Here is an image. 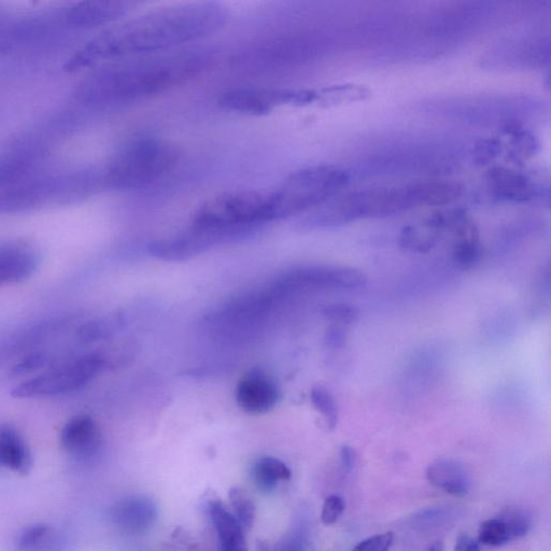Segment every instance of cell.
<instances>
[{"label": "cell", "instance_id": "cell-1", "mask_svg": "<svg viewBox=\"0 0 551 551\" xmlns=\"http://www.w3.org/2000/svg\"><path fill=\"white\" fill-rule=\"evenodd\" d=\"M229 21V11L214 2L181 3L149 10L108 28L66 61V72L130 56L190 46L218 33Z\"/></svg>", "mask_w": 551, "mask_h": 551}, {"label": "cell", "instance_id": "cell-2", "mask_svg": "<svg viewBox=\"0 0 551 551\" xmlns=\"http://www.w3.org/2000/svg\"><path fill=\"white\" fill-rule=\"evenodd\" d=\"M215 56L213 48L186 46L111 61L79 84L76 97L95 109L144 102L199 77L213 65Z\"/></svg>", "mask_w": 551, "mask_h": 551}, {"label": "cell", "instance_id": "cell-3", "mask_svg": "<svg viewBox=\"0 0 551 551\" xmlns=\"http://www.w3.org/2000/svg\"><path fill=\"white\" fill-rule=\"evenodd\" d=\"M461 183L422 180L402 186L375 187L334 196L302 222L305 230L337 228L363 219L387 218L420 206H444L463 195Z\"/></svg>", "mask_w": 551, "mask_h": 551}, {"label": "cell", "instance_id": "cell-4", "mask_svg": "<svg viewBox=\"0 0 551 551\" xmlns=\"http://www.w3.org/2000/svg\"><path fill=\"white\" fill-rule=\"evenodd\" d=\"M343 168L318 165L290 174L272 193H267L270 220H282L314 210L327 203L349 183Z\"/></svg>", "mask_w": 551, "mask_h": 551}, {"label": "cell", "instance_id": "cell-5", "mask_svg": "<svg viewBox=\"0 0 551 551\" xmlns=\"http://www.w3.org/2000/svg\"><path fill=\"white\" fill-rule=\"evenodd\" d=\"M178 162L175 148L157 137H139L125 144L110 161L104 176L116 190L147 188L171 173Z\"/></svg>", "mask_w": 551, "mask_h": 551}, {"label": "cell", "instance_id": "cell-6", "mask_svg": "<svg viewBox=\"0 0 551 551\" xmlns=\"http://www.w3.org/2000/svg\"><path fill=\"white\" fill-rule=\"evenodd\" d=\"M268 221L271 220L267 194L234 191L219 194L205 202L196 210L191 225L245 238Z\"/></svg>", "mask_w": 551, "mask_h": 551}, {"label": "cell", "instance_id": "cell-7", "mask_svg": "<svg viewBox=\"0 0 551 551\" xmlns=\"http://www.w3.org/2000/svg\"><path fill=\"white\" fill-rule=\"evenodd\" d=\"M92 185L88 174L61 176L37 168L0 190V213H21L52 201L69 200L86 193Z\"/></svg>", "mask_w": 551, "mask_h": 551}, {"label": "cell", "instance_id": "cell-8", "mask_svg": "<svg viewBox=\"0 0 551 551\" xmlns=\"http://www.w3.org/2000/svg\"><path fill=\"white\" fill-rule=\"evenodd\" d=\"M103 365L104 360L100 356L79 358L25 381L12 391V395L23 399L72 392L87 385L101 372Z\"/></svg>", "mask_w": 551, "mask_h": 551}, {"label": "cell", "instance_id": "cell-9", "mask_svg": "<svg viewBox=\"0 0 551 551\" xmlns=\"http://www.w3.org/2000/svg\"><path fill=\"white\" fill-rule=\"evenodd\" d=\"M367 284L363 272L345 266H307L292 271L276 282L277 293L296 289H324L336 291H355Z\"/></svg>", "mask_w": 551, "mask_h": 551}, {"label": "cell", "instance_id": "cell-10", "mask_svg": "<svg viewBox=\"0 0 551 551\" xmlns=\"http://www.w3.org/2000/svg\"><path fill=\"white\" fill-rule=\"evenodd\" d=\"M237 239L240 238L231 233L195 228L191 225L185 233L155 240L149 245L148 252L151 257L161 261L185 262L217 245L235 242Z\"/></svg>", "mask_w": 551, "mask_h": 551}, {"label": "cell", "instance_id": "cell-11", "mask_svg": "<svg viewBox=\"0 0 551 551\" xmlns=\"http://www.w3.org/2000/svg\"><path fill=\"white\" fill-rule=\"evenodd\" d=\"M317 97L312 92L242 89L224 93L219 104L225 110L243 115L263 116L280 105L308 104L316 101Z\"/></svg>", "mask_w": 551, "mask_h": 551}, {"label": "cell", "instance_id": "cell-12", "mask_svg": "<svg viewBox=\"0 0 551 551\" xmlns=\"http://www.w3.org/2000/svg\"><path fill=\"white\" fill-rule=\"evenodd\" d=\"M44 145L35 137H24L0 157V190L38 168Z\"/></svg>", "mask_w": 551, "mask_h": 551}, {"label": "cell", "instance_id": "cell-13", "mask_svg": "<svg viewBox=\"0 0 551 551\" xmlns=\"http://www.w3.org/2000/svg\"><path fill=\"white\" fill-rule=\"evenodd\" d=\"M236 401L248 414L262 415L271 412L279 401V390L262 372L246 375L236 388Z\"/></svg>", "mask_w": 551, "mask_h": 551}, {"label": "cell", "instance_id": "cell-14", "mask_svg": "<svg viewBox=\"0 0 551 551\" xmlns=\"http://www.w3.org/2000/svg\"><path fill=\"white\" fill-rule=\"evenodd\" d=\"M61 444L70 456L80 461H90L102 447V436L95 421L89 416L70 419L61 433Z\"/></svg>", "mask_w": 551, "mask_h": 551}, {"label": "cell", "instance_id": "cell-15", "mask_svg": "<svg viewBox=\"0 0 551 551\" xmlns=\"http://www.w3.org/2000/svg\"><path fill=\"white\" fill-rule=\"evenodd\" d=\"M130 3L116 0H94L75 4L65 12L68 25L79 28H90L115 22L121 19L131 8Z\"/></svg>", "mask_w": 551, "mask_h": 551}, {"label": "cell", "instance_id": "cell-16", "mask_svg": "<svg viewBox=\"0 0 551 551\" xmlns=\"http://www.w3.org/2000/svg\"><path fill=\"white\" fill-rule=\"evenodd\" d=\"M157 506L149 498L138 496L126 498L111 510L113 524L131 534L148 531L157 520Z\"/></svg>", "mask_w": 551, "mask_h": 551}, {"label": "cell", "instance_id": "cell-17", "mask_svg": "<svg viewBox=\"0 0 551 551\" xmlns=\"http://www.w3.org/2000/svg\"><path fill=\"white\" fill-rule=\"evenodd\" d=\"M428 482L450 496L463 498L470 492L471 477L463 463L454 459L432 462L426 473Z\"/></svg>", "mask_w": 551, "mask_h": 551}, {"label": "cell", "instance_id": "cell-18", "mask_svg": "<svg viewBox=\"0 0 551 551\" xmlns=\"http://www.w3.org/2000/svg\"><path fill=\"white\" fill-rule=\"evenodd\" d=\"M487 181L492 194L501 201L525 203L532 200L534 195L531 181L513 169L492 167Z\"/></svg>", "mask_w": 551, "mask_h": 551}, {"label": "cell", "instance_id": "cell-19", "mask_svg": "<svg viewBox=\"0 0 551 551\" xmlns=\"http://www.w3.org/2000/svg\"><path fill=\"white\" fill-rule=\"evenodd\" d=\"M37 265L36 253L22 244L0 246V286L30 277Z\"/></svg>", "mask_w": 551, "mask_h": 551}, {"label": "cell", "instance_id": "cell-20", "mask_svg": "<svg viewBox=\"0 0 551 551\" xmlns=\"http://www.w3.org/2000/svg\"><path fill=\"white\" fill-rule=\"evenodd\" d=\"M207 511L216 529L221 551H248L244 528L219 501H210Z\"/></svg>", "mask_w": 551, "mask_h": 551}, {"label": "cell", "instance_id": "cell-21", "mask_svg": "<svg viewBox=\"0 0 551 551\" xmlns=\"http://www.w3.org/2000/svg\"><path fill=\"white\" fill-rule=\"evenodd\" d=\"M0 465L25 475L32 468V458L21 435L9 427L0 428Z\"/></svg>", "mask_w": 551, "mask_h": 551}, {"label": "cell", "instance_id": "cell-22", "mask_svg": "<svg viewBox=\"0 0 551 551\" xmlns=\"http://www.w3.org/2000/svg\"><path fill=\"white\" fill-rule=\"evenodd\" d=\"M66 540L60 531L47 525L26 528L17 541V551H61Z\"/></svg>", "mask_w": 551, "mask_h": 551}, {"label": "cell", "instance_id": "cell-23", "mask_svg": "<svg viewBox=\"0 0 551 551\" xmlns=\"http://www.w3.org/2000/svg\"><path fill=\"white\" fill-rule=\"evenodd\" d=\"M291 475L287 464L273 457L261 458L251 470L254 484L263 492L274 491L280 482H286Z\"/></svg>", "mask_w": 551, "mask_h": 551}, {"label": "cell", "instance_id": "cell-24", "mask_svg": "<svg viewBox=\"0 0 551 551\" xmlns=\"http://www.w3.org/2000/svg\"><path fill=\"white\" fill-rule=\"evenodd\" d=\"M442 233L426 221L423 226H406L401 232L399 243L404 249L425 253L436 245Z\"/></svg>", "mask_w": 551, "mask_h": 551}, {"label": "cell", "instance_id": "cell-25", "mask_svg": "<svg viewBox=\"0 0 551 551\" xmlns=\"http://www.w3.org/2000/svg\"><path fill=\"white\" fill-rule=\"evenodd\" d=\"M452 257L461 270H470L482 257V246H480L478 234L460 237Z\"/></svg>", "mask_w": 551, "mask_h": 551}, {"label": "cell", "instance_id": "cell-26", "mask_svg": "<svg viewBox=\"0 0 551 551\" xmlns=\"http://www.w3.org/2000/svg\"><path fill=\"white\" fill-rule=\"evenodd\" d=\"M511 541L506 526L501 518L488 519L480 525L478 542L492 547H500Z\"/></svg>", "mask_w": 551, "mask_h": 551}, {"label": "cell", "instance_id": "cell-27", "mask_svg": "<svg viewBox=\"0 0 551 551\" xmlns=\"http://www.w3.org/2000/svg\"><path fill=\"white\" fill-rule=\"evenodd\" d=\"M310 398L329 428L334 429L338 421V408L333 394L327 388L317 386L310 393Z\"/></svg>", "mask_w": 551, "mask_h": 551}, {"label": "cell", "instance_id": "cell-28", "mask_svg": "<svg viewBox=\"0 0 551 551\" xmlns=\"http://www.w3.org/2000/svg\"><path fill=\"white\" fill-rule=\"evenodd\" d=\"M230 502L240 526L244 530L250 529L254 521V505L247 494L239 488H234L230 491Z\"/></svg>", "mask_w": 551, "mask_h": 551}, {"label": "cell", "instance_id": "cell-29", "mask_svg": "<svg viewBox=\"0 0 551 551\" xmlns=\"http://www.w3.org/2000/svg\"><path fill=\"white\" fill-rule=\"evenodd\" d=\"M504 522L511 540L522 538L528 534L531 529V518L526 512L514 510L505 513L500 517Z\"/></svg>", "mask_w": 551, "mask_h": 551}, {"label": "cell", "instance_id": "cell-30", "mask_svg": "<svg viewBox=\"0 0 551 551\" xmlns=\"http://www.w3.org/2000/svg\"><path fill=\"white\" fill-rule=\"evenodd\" d=\"M321 313L334 323L351 324L359 319V310L348 304H330L322 307Z\"/></svg>", "mask_w": 551, "mask_h": 551}, {"label": "cell", "instance_id": "cell-31", "mask_svg": "<svg viewBox=\"0 0 551 551\" xmlns=\"http://www.w3.org/2000/svg\"><path fill=\"white\" fill-rule=\"evenodd\" d=\"M512 145L515 153L518 154V158L521 159L533 157L539 147L538 141L530 132L517 129V127L513 132Z\"/></svg>", "mask_w": 551, "mask_h": 551}, {"label": "cell", "instance_id": "cell-32", "mask_svg": "<svg viewBox=\"0 0 551 551\" xmlns=\"http://www.w3.org/2000/svg\"><path fill=\"white\" fill-rule=\"evenodd\" d=\"M500 152V140L496 138L482 139L474 148V161L477 165H487L496 159Z\"/></svg>", "mask_w": 551, "mask_h": 551}, {"label": "cell", "instance_id": "cell-33", "mask_svg": "<svg viewBox=\"0 0 551 551\" xmlns=\"http://www.w3.org/2000/svg\"><path fill=\"white\" fill-rule=\"evenodd\" d=\"M345 511V502L341 497L330 496L324 501L321 513V520L324 525L330 526L343 515Z\"/></svg>", "mask_w": 551, "mask_h": 551}, {"label": "cell", "instance_id": "cell-34", "mask_svg": "<svg viewBox=\"0 0 551 551\" xmlns=\"http://www.w3.org/2000/svg\"><path fill=\"white\" fill-rule=\"evenodd\" d=\"M306 534L305 527L298 526L271 551H304Z\"/></svg>", "mask_w": 551, "mask_h": 551}, {"label": "cell", "instance_id": "cell-35", "mask_svg": "<svg viewBox=\"0 0 551 551\" xmlns=\"http://www.w3.org/2000/svg\"><path fill=\"white\" fill-rule=\"evenodd\" d=\"M393 542L391 532L372 536L359 543L352 551H390Z\"/></svg>", "mask_w": 551, "mask_h": 551}, {"label": "cell", "instance_id": "cell-36", "mask_svg": "<svg viewBox=\"0 0 551 551\" xmlns=\"http://www.w3.org/2000/svg\"><path fill=\"white\" fill-rule=\"evenodd\" d=\"M447 512L443 508L435 507L428 508V510L421 511L414 516V521L418 526L431 527L434 525L442 524L446 519Z\"/></svg>", "mask_w": 551, "mask_h": 551}, {"label": "cell", "instance_id": "cell-37", "mask_svg": "<svg viewBox=\"0 0 551 551\" xmlns=\"http://www.w3.org/2000/svg\"><path fill=\"white\" fill-rule=\"evenodd\" d=\"M346 342V334L341 327H332L326 335V343L329 347L338 349L342 348Z\"/></svg>", "mask_w": 551, "mask_h": 551}, {"label": "cell", "instance_id": "cell-38", "mask_svg": "<svg viewBox=\"0 0 551 551\" xmlns=\"http://www.w3.org/2000/svg\"><path fill=\"white\" fill-rule=\"evenodd\" d=\"M341 461L344 472L350 474L356 466V452L349 446H344L341 450Z\"/></svg>", "mask_w": 551, "mask_h": 551}, {"label": "cell", "instance_id": "cell-39", "mask_svg": "<svg viewBox=\"0 0 551 551\" xmlns=\"http://www.w3.org/2000/svg\"><path fill=\"white\" fill-rule=\"evenodd\" d=\"M455 551H480V544L471 536L461 534L457 539Z\"/></svg>", "mask_w": 551, "mask_h": 551}, {"label": "cell", "instance_id": "cell-40", "mask_svg": "<svg viewBox=\"0 0 551 551\" xmlns=\"http://www.w3.org/2000/svg\"><path fill=\"white\" fill-rule=\"evenodd\" d=\"M429 551H444V546L441 542H437L430 547Z\"/></svg>", "mask_w": 551, "mask_h": 551}]
</instances>
